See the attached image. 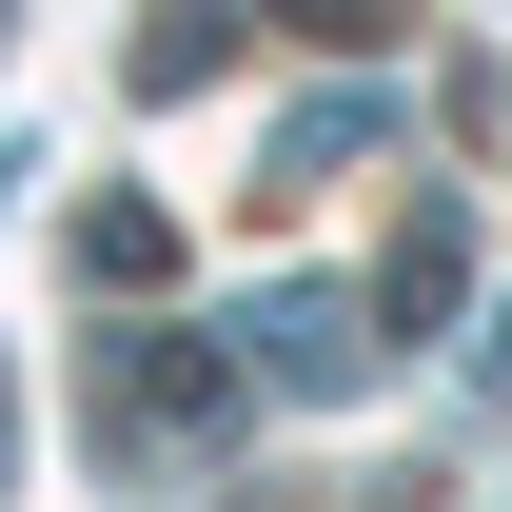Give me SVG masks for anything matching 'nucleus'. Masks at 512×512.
<instances>
[{"mask_svg":"<svg viewBox=\"0 0 512 512\" xmlns=\"http://www.w3.org/2000/svg\"><path fill=\"white\" fill-rule=\"evenodd\" d=\"M99 434H119V453H138V434H178V453H197V434H237V355H119Z\"/></svg>","mask_w":512,"mask_h":512,"instance_id":"obj_1","label":"nucleus"},{"mask_svg":"<svg viewBox=\"0 0 512 512\" xmlns=\"http://www.w3.org/2000/svg\"><path fill=\"white\" fill-rule=\"evenodd\" d=\"M256 375H296V394H355V375H375V335H355V316H335V296H256Z\"/></svg>","mask_w":512,"mask_h":512,"instance_id":"obj_2","label":"nucleus"}]
</instances>
